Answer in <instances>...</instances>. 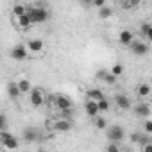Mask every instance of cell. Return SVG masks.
<instances>
[{
    "mask_svg": "<svg viewBox=\"0 0 152 152\" xmlns=\"http://www.w3.org/2000/svg\"><path fill=\"white\" fill-rule=\"evenodd\" d=\"M140 32H141V36H143L145 39H152V27H150V23H148V22L141 23Z\"/></svg>",
    "mask_w": 152,
    "mask_h": 152,
    "instance_id": "20",
    "label": "cell"
},
{
    "mask_svg": "<svg viewBox=\"0 0 152 152\" xmlns=\"http://www.w3.org/2000/svg\"><path fill=\"white\" fill-rule=\"evenodd\" d=\"M29 95V100H31V106H34V107H41L43 104H45V91L41 90V88H31V91L27 93Z\"/></svg>",
    "mask_w": 152,
    "mask_h": 152,
    "instance_id": "3",
    "label": "cell"
},
{
    "mask_svg": "<svg viewBox=\"0 0 152 152\" xmlns=\"http://www.w3.org/2000/svg\"><path fill=\"white\" fill-rule=\"evenodd\" d=\"M115 104L118 106V109H124V111L131 109V100H129V97H125V95H122V93L115 95Z\"/></svg>",
    "mask_w": 152,
    "mask_h": 152,
    "instance_id": "10",
    "label": "cell"
},
{
    "mask_svg": "<svg viewBox=\"0 0 152 152\" xmlns=\"http://www.w3.org/2000/svg\"><path fill=\"white\" fill-rule=\"evenodd\" d=\"M7 93H9V97L13 99V100H16L22 93H20V90H18V84L16 83H9L7 84Z\"/></svg>",
    "mask_w": 152,
    "mask_h": 152,
    "instance_id": "19",
    "label": "cell"
},
{
    "mask_svg": "<svg viewBox=\"0 0 152 152\" xmlns=\"http://www.w3.org/2000/svg\"><path fill=\"white\" fill-rule=\"evenodd\" d=\"M131 141L132 143H147V141H150V134H141V132H132L131 134Z\"/></svg>",
    "mask_w": 152,
    "mask_h": 152,
    "instance_id": "16",
    "label": "cell"
},
{
    "mask_svg": "<svg viewBox=\"0 0 152 152\" xmlns=\"http://www.w3.org/2000/svg\"><path fill=\"white\" fill-rule=\"evenodd\" d=\"M0 147H2V148H18L20 147V141L11 132L0 131Z\"/></svg>",
    "mask_w": 152,
    "mask_h": 152,
    "instance_id": "4",
    "label": "cell"
},
{
    "mask_svg": "<svg viewBox=\"0 0 152 152\" xmlns=\"http://www.w3.org/2000/svg\"><path fill=\"white\" fill-rule=\"evenodd\" d=\"M16 25L22 29V31H27L31 25H32V22H31V16H29V13H23V15H20V16H16Z\"/></svg>",
    "mask_w": 152,
    "mask_h": 152,
    "instance_id": "11",
    "label": "cell"
},
{
    "mask_svg": "<svg viewBox=\"0 0 152 152\" xmlns=\"http://www.w3.org/2000/svg\"><path fill=\"white\" fill-rule=\"evenodd\" d=\"M16 84H18V90H20V93H22V95H27V93L31 91V88H32L29 79H20Z\"/></svg>",
    "mask_w": 152,
    "mask_h": 152,
    "instance_id": "18",
    "label": "cell"
},
{
    "mask_svg": "<svg viewBox=\"0 0 152 152\" xmlns=\"http://www.w3.org/2000/svg\"><path fill=\"white\" fill-rule=\"evenodd\" d=\"M23 140H25L27 143H32V141H38V140H43V136H41V132H39L38 129L27 127V129L23 131Z\"/></svg>",
    "mask_w": 152,
    "mask_h": 152,
    "instance_id": "9",
    "label": "cell"
},
{
    "mask_svg": "<svg viewBox=\"0 0 152 152\" xmlns=\"http://www.w3.org/2000/svg\"><path fill=\"white\" fill-rule=\"evenodd\" d=\"M79 2H81L84 7H91V2H93V0H79Z\"/></svg>",
    "mask_w": 152,
    "mask_h": 152,
    "instance_id": "33",
    "label": "cell"
},
{
    "mask_svg": "<svg viewBox=\"0 0 152 152\" xmlns=\"http://www.w3.org/2000/svg\"><path fill=\"white\" fill-rule=\"evenodd\" d=\"M136 4H140V0H127V6H129V7H132V6H136Z\"/></svg>",
    "mask_w": 152,
    "mask_h": 152,
    "instance_id": "35",
    "label": "cell"
},
{
    "mask_svg": "<svg viewBox=\"0 0 152 152\" xmlns=\"http://www.w3.org/2000/svg\"><path fill=\"white\" fill-rule=\"evenodd\" d=\"M143 152H152V143H150V141L143 143Z\"/></svg>",
    "mask_w": 152,
    "mask_h": 152,
    "instance_id": "32",
    "label": "cell"
},
{
    "mask_svg": "<svg viewBox=\"0 0 152 152\" xmlns=\"http://www.w3.org/2000/svg\"><path fill=\"white\" fill-rule=\"evenodd\" d=\"M84 109H86V115H88V116H91V118H93V116H97V115L100 113V111H99V106H97V100H90V99L86 100Z\"/></svg>",
    "mask_w": 152,
    "mask_h": 152,
    "instance_id": "13",
    "label": "cell"
},
{
    "mask_svg": "<svg viewBox=\"0 0 152 152\" xmlns=\"http://www.w3.org/2000/svg\"><path fill=\"white\" fill-rule=\"evenodd\" d=\"M48 125V129H52V131H57V132H66V131H70L72 129V122H70V118H61V120H56V122H47Z\"/></svg>",
    "mask_w": 152,
    "mask_h": 152,
    "instance_id": "6",
    "label": "cell"
},
{
    "mask_svg": "<svg viewBox=\"0 0 152 152\" xmlns=\"http://www.w3.org/2000/svg\"><path fill=\"white\" fill-rule=\"evenodd\" d=\"M50 104H54L57 109H61V111H70L72 109V100H70V97H66V95H63V93H56L54 97H50Z\"/></svg>",
    "mask_w": 152,
    "mask_h": 152,
    "instance_id": "2",
    "label": "cell"
},
{
    "mask_svg": "<svg viewBox=\"0 0 152 152\" xmlns=\"http://www.w3.org/2000/svg\"><path fill=\"white\" fill-rule=\"evenodd\" d=\"M132 39H134V34H132L131 31H122V32L118 34V41H120V45H124V47H129Z\"/></svg>",
    "mask_w": 152,
    "mask_h": 152,
    "instance_id": "14",
    "label": "cell"
},
{
    "mask_svg": "<svg viewBox=\"0 0 152 152\" xmlns=\"http://www.w3.org/2000/svg\"><path fill=\"white\" fill-rule=\"evenodd\" d=\"M102 81L106 83V84H115L116 83V75H113V73H109V72H106V75H104V77H102Z\"/></svg>",
    "mask_w": 152,
    "mask_h": 152,
    "instance_id": "25",
    "label": "cell"
},
{
    "mask_svg": "<svg viewBox=\"0 0 152 152\" xmlns=\"http://www.w3.org/2000/svg\"><path fill=\"white\" fill-rule=\"evenodd\" d=\"M86 97L90 99V100H100L102 97H106L104 95V91L102 90H99V88H91V90H88L86 91Z\"/></svg>",
    "mask_w": 152,
    "mask_h": 152,
    "instance_id": "17",
    "label": "cell"
},
{
    "mask_svg": "<svg viewBox=\"0 0 152 152\" xmlns=\"http://www.w3.org/2000/svg\"><path fill=\"white\" fill-rule=\"evenodd\" d=\"M134 115L136 116H143V118H148L150 116V106L148 104H138L136 106V109H134Z\"/></svg>",
    "mask_w": 152,
    "mask_h": 152,
    "instance_id": "15",
    "label": "cell"
},
{
    "mask_svg": "<svg viewBox=\"0 0 152 152\" xmlns=\"http://www.w3.org/2000/svg\"><path fill=\"white\" fill-rule=\"evenodd\" d=\"M106 134H107L109 141H116V143L125 138V131L120 125H109V127H106Z\"/></svg>",
    "mask_w": 152,
    "mask_h": 152,
    "instance_id": "5",
    "label": "cell"
},
{
    "mask_svg": "<svg viewBox=\"0 0 152 152\" xmlns=\"http://www.w3.org/2000/svg\"><path fill=\"white\" fill-rule=\"evenodd\" d=\"M107 150H109V152H118L120 147L116 145V141H111V143H107Z\"/></svg>",
    "mask_w": 152,
    "mask_h": 152,
    "instance_id": "29",
    "label": "cell"
},
{
    "mask_svg": "<svg viewBox=\"0 0 152 152\" xmlns=\"http://www.w3.org/2000/svg\"><path fill=\"white\" fill-rule=\"evenodd\" d=\"M104 75H106V70H100V72H97V75H95V77H97L99 81H102V77H104Z\"/></svg>",
    "mask_w": 152,
    "mask_h": 152,
    "instance_id": "34",
    "label": "cell"
},
{
    "mask_svg": "<svg viewBox=\"0 0 152 152\" xmlns=\"http://www.w3.org/2000/svg\"><path fill=\"white\" fill-rule=\"evenodd\" d=\"M11 57L13 59H16V61H23V59H27V56H29V50H27V47L25 45H16V47H13L11 48Z\"/></svg>",
    "mask_w": 152,
    "mask_h": 152,
    "instance_id": "8",
    "label": "cell"
},
{
    "mask_svg": "<svg viewBox=\"0 0 152 152\" xmlns=\"http://www.w3.org/2000/svg\"><path fill=\"white\" fill-rule=\"evenodd\" d=\"M43 48H45V43H43L41 39H31V41L27 43V50H29V52H32V54L43 52Z\"/></svg>",
    "mask_w": 152,
    "mask_h": 152,
    "instance_id": "12",
    "label": "cell"
},
{
    "mask_svg": "<svg viewBox=\"0 0 152 152\" xmlns=\"http://www.w3.org/2000/svg\"><path fill=\"white\" fill-rule=\"evenodd\" d=\"M129 47H131V52H132L134 56H145V54L148 52V45H147L145 41H138V39H132Z\"/></svg>",
    "mask_w": 152,
    "mask_h": 152,
    "instance_id": "7",
    "label": "cell"
},
{
    "mask_svg": "<svg viewBox=\"0 0 152 152\" xmlns=\"http://www.w3.org/2000/svg\"><path fill=\"white\" fill-rule=\"evenodd\" d=\"M97 106H99V111H109V107H111V102H109L106 97H102L100 100H97Z\"/></svg>",
    "mask_w": 152,
    "mask_h": 152,
    "instance_id": "23",
    "label": "cell"
},
{
    "mask_svg": "<svg viewBox=\"0 0 152 152\" xmlns=\"http://www.w3.org/2000/svg\"><path fill=\"white\" fill-rule=\"evenodd\" d=\"M93 124H95V127H97V129H100V131L107 127L106 118H102V116H99V115H97V116H93Z\"/></svg>",
    "mask_w": 152,
    "mask_h": 152,
    "instance_id": "24",
    "label": "cell"
},
{
    "mask_svg": "<svg viewBox=\"0 0 152 152\" xmlns=\"http://www.w3.org/2000/svg\"><path fill=\"white\" fill-rule=\"evenodd\" d=\"M111 73L118 77V75H122V73H124V66H122L120 63H115V64H113V68H111Z\"/></svg>",
    "mask_w": 152,
    "mask_h": 152,
    "instance_id": "27",
    "label": "cell"
},
{
    "mask_svg": "<svg viewBox=\"0 0 152 152\" xmlns=\"http://www.w3.org/2000/svg\"><path fill=\"white\" fill-rule=\"evenodd\" d=\"M91 6L99 9V7H102V6H106V0H93V2H91Z\"/></svg>",
    "mask_w": 152,
    "mask_h": 152,
    "instance_id": "31",
    "label": "cell"
},
{
    "mask_svg": "<svg viewBox=\"0 0 152 152\" xmlns=\"http://www.w3.org/2000/svg\"><path fill=\"white\" fill-rule=\"evenodd\" d=\"M27 13H29V16H31L32 25H34V23H45V22L50 18V13H48L47 9H43V7H32V9H27Z\"/></svg>",
    "mask_w": 152,
    "mask_h": 152,
    "instance_id": "1",
    "label": "cell"
},
{
    "mask_svg": "<svg viewBox=\"0 0 152 152\" xmlns=\"http://www.w3.org/2000/svg\"><path fill=\"white\" fill-rule=\"evenodd\" d=\"M143 127H145V132L147 134H152V122L150 120H145L143 122Z\"/></svg>",
    "mask_w": 152,
    "mask_h": 152,
    "instance_id": "28",
    "label": "cell"
},
{
    "mask_svg": "<svg viewBox=\"0 0 152 152\" xmlns=\"http://www.w3.org/2000/svg\"><path fill=\"white\" fill-rule=\"evenodd\" d=\"M23 13H27V7H25V6L16 4V6L13 7V15H15V16H20V15H23Z\"/></svg>",
    "mask_w": 152,
    "mask_h": 152,
    "instance_id": "26",
    "label": "cell"
},
{
    "mask_svg": "<svg viewBox=\"0 0 152 152\" xmlns=\"http://www.w3.org/2000/svg\"><path fill=\"white\" fill-rule=\"evenodd\" d=\"M111 16H113V9H109L107 6L99 7V18H100V20H107V18H111Z\"/></svg>",
    "mask_w": 152,
    "mask_h": 152,
    "instance_id": "21",
    "label": "cell"
},
{
    "mask_svg": "<svg viewBox=\"0 0 152 152\" xmlns=\"http://www.w3.org/2000/svg\"><path fill=\"white\" fill-rule=\"evenodd\" d=\"M136 93H138V97H148V95H150V86H148L147 83H143V84L138 86Z\"/></svg>",
    "mask_w": 152,
    "mask_h": 152,
    "instance_id": "22",
    "label": "cell"
},
{
    "mask_svg": "<svg viewBox=\"0 0 152 152\" xmlns=\"http://www.w3.org/2000/svg\"><path fill=\"white\" fill-rule=\"evenodd\" d=\"M6 125H7V118H6V115H0V131H4Z\"/></svg>",
    "mask_w": 152,
    "mask_h": 152,
    "instance_id": "30",
    "label": "cell"
}]
</instances>
